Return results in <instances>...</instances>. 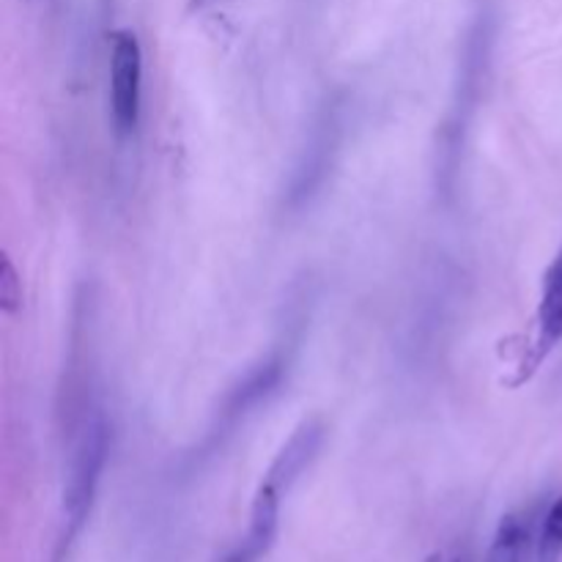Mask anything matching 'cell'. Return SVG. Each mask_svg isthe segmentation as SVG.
I'll use <instances>...</instances> for the list:
<instances>
[{
	"instance_id": "8",
	"label": "cell",
	"mask_w": 562,
	"mask_h": 562,
	"mask_svg": "<svg viewBox=\"0 0 562 562\" xmlns=\"http://www.w3.org/2000/svg\"><path fill=\"white\" fill-rule=\"evenodd\" d=\"M324 439L327 425L321 423V420H305V423L289 436V442L280 447V452L274 456V461L269 464L264 477L278 483L283 491H291L294 483L299 481V477L310 470V464H314L316 458H319Z\"/></svg>"
},
{
	"instance_id": "4",
	"label": "cell",
	"mask_w": 562,
	"mask_h": 562,
	"mask_svg": "<svg viewBox=\"0 0 562 562\" xmlns=\"http://www.w3.org/2000/svg\"><path fill=\"white\" fill-rule=\"evenodd\" d=\"M343 135V122H341V102L332 99L321 107V113L316 116V127L310 132L308 149L302 151L299 163H296L294 176H291L289 195L285 203L291 209H302L305 203H310V197L321 190V184L327 181V174L335 165L337 145H341Z\"/></svg>"
},
{
	"instance_id": "2",
	"label": "cell",
	"mask_w": 562,
	"mask_h": 562,
	"mask_svg": "<svg viewBox=\"0 0 562 562\" xmlns=\"http://www.w3.org/2000/svg\"><path fill=\"white\" fill-rule=\"evenodd\" d=\"M107 456H111V425H107V418L102 412H91V418L86 414L75 447H72L69 475H66L64 488V529H61L53 562L66 560L72 544H75L77 535L88 524L93 502H97L99 483H102V475H105Z\"/></svg>"
},
{
	"instance_id": "9",
	"label": "cell",
	"mask_w": 562,
	"mask_h": 562,
	"mask_svg": "<svg viewBox=\"0 0 562 562\" xmlns=\"http://www.w3.org/2000/svg\"><path fill=\"white\" fill-rule=\"evenodd\" d=\"M527 544L529 527L524 524V519L516 516V513H508V516L499 522L497 533H494L486 562H524Z\"/></svg>"
},
{
	"instance_id": "7",
	"label": "cell",
	"mask_w": 562,
	"mask_h": 562,
	"mask_svg": "<svg viewBox=\"0 0 562 562\" xmlns=\"http://www.w3.org/2000/svg\"><path fill=\"white\" fill-rule=\"evenodd\" d=\"M285 494L289 491H283L278 483L264 477L253 497V508H250L247 533L217 562H261L269 554V549H272L274 538H278L280 502H283Z\"/></svg>"
},
{
	"instance_id": "10",
	"label": "cell",
	"mask_w": 562,
	"mask_h": 562,
	"mask_svg": "<svg viewBox=\"0 0 562 562\" xmlns=\"http://www.w3.org/2000/svg\"><path fill=\"white\" fill-rule=\"evenodd\" d=\"M540 562H560L562 557V497L546 513L540 533Z\"/></svg>"
},
{
	"instance_id": "6",
	"label": "cell",
	"mask_w": 562,
	"mask_h": 562,
	"mask_svg": "<svg viewBox=\"0 0 562 562\" xmlns=\"http://www.w3.org/2000/svg\"><path fill=\"white\" fill-rule=\"evenodd\" d=\"M562 341V247L554 255V261L549 264L544 274V285H540V302L535 310V337L529 343L527 354L522 360V371H519L516 384L527 382L540 362L554 352L557 343Z\"/></svg>"
},
{
	"instance_id": "3",
	"label": "cell",
	"mask_w": 562,
	"mask_h": 562,
	"mask_svg": "<svg viewBox=\"0 0 562 562\" xmlns=\"http://www.w3.org/2000/svg\"><path fill=\"white\" fill-rule=\"evenodd\" d=\"M488 47H491V36H488V30L481 28L472 36L464 50V61H461V72H458L450 113H447L445 127H442L436 179H439V187L445 195H452V190H456V174L458 163H461V151H464L467 143V129H470L475 107L481 102V86L488 66Z\"/></svg>"
},
{
	"instance_id": "11",
	"label": "cell",
	"mask_w": 562,
	"mask_h": 562,
	"mask_svg": "<svg viewBox=\"0 0 562 562\" xmlns=\"http://www.w3.org/2000/svg\"><path fill=\"white\" fill-rule=\"evenodd\" d=\"M0 299H3V310L14 314L23 302V285H20L17 272H14L12 261L3 258V269H0Z\"/></svg>"
},
{
	"instance_id": "1",
	"label": "cell",
	"mask_w": 562,
	"mask_h": 562,
	"mask_svg": "<svg viewBox=\"0 0 562 562\" xmlns=\"http://www.w3.org/2000/svg\"><path fill=\"white\" fill-rule=\"evenodd\" d=\"M296 346H299V332L285 330L283 337L269 348L267 357L250 366L237 379V384H231V389L222 395L220 409L212 418L209 429H206V436L197 445L195 452H201V456L195 458H206L220 450L261 406H267L280 393L291 366H294Z\"/></svg>"
},
{
	"instance_id": "5",
	"label": "cell",
	"mask_w": 562,
	"mask_h": 562,
	"mask_svg": "<svg viewBox=\"0 0 562 562\" xmlns=\"http://www.w3.org/2000/svg\"><path fill=\"white\" fill-rule=\"evenodd\" d=\"M143 102V50L132 30H116L111 47V122L118 138L135 135Z\"/></svg>"
}]
</instances>
